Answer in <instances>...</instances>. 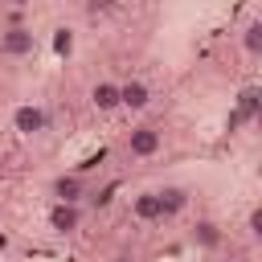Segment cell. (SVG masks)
Instances as JSON below:
<instances>
[{
    "label": "cell",
    "mask_w": 262,
    "mask_h": 262,
    "mask_svg": "<svg viewBox=\"0 0 262 262\" xmlns=\"http://www.w3.org/2000/svg\"><path fill=\"white\" fill-rule=\"evenodd\" d=\"M160 147H164V131H160L156 123H139V127H131L127 139H123V151H127L131 160H147V156H156Z\"/></svg>",
    "instance_id": "6da1fadb"
},
{
    "label": "cell",
    "mask_w": 262,
    "mask_h": 262,
    "mask_svg": "<svg viewBox=\"0 0 262 262\" xmlns=\"http://www.w3.org/2000/svg\"><path fill=\"white\" fill-rule=\"evenodd\" d=\"M0 53L4 57H33L37 53V33L33 25H0Z\"/></svg>",
    "instance_id": "7a4b0ae2"
},
{
    "label": "cell",
    "mask_w": 262,
    "mask_h": 262,
    "mask_svg": "<svg viewBox=\"0 0 262 262\" xmlns=\"http://www.w3.org/2000/svg\"><path fill=\"white\" fill-rule=\"evenodd\" d=\"M49 192H53L57 205H82V201L90 196V180H86L82 172H61V176H53Z\"/></svg>",
    "instance_id": "3957f363"
},
{
    "label": "cell",
    "mask_w": 262,
    "mask_h": 262,
    "mask_svg": "<svg viewBox=\"0 0 262 262\" xmlns=\"http://www.w3.org/2000/svg\"><path fill=\"white\" fill-rule=\"evenodd\" d=\"M12 131H20V135H45V131H49V106H41V102H20V106L12 111Z\"/></svg>",
    "instance_id": "277c9868"
},
{
    "label": "cell",
    "mask_w": 262,
    "mask_h": 262,
    "mask_svg": "<svg viewBox=\"0 0 262 262\" xmlns=\"http://www.w3.org/2000/svg\"><path fill=\"white\" fill-rule=\"evenodd\" d=\"M151 192H156L160 217H180V213L188 209V201H192V188H188V184H160V188H151Z\"/></svg>",
    "instance_id": "5b68a950"
},
{
    "label": "cell",
    "mask_w": 262,
    "mask_h": 262,
    "mask_svg": "<svg viewBox=\"0 0 262 262\" xmlns=\"http://www.w3.org/2000/svg\"><path fill=\"white\" fill-rule=\"evenodd\" d=\"M82 205H49V213H45V221H49V229L53 233H61V237H70V233H78L82 229Z\"/></svg>",
    "instance_id": "8992f818"
},
{
    "label": "cell",
    "mask_w": 262,
    "mask_h": 262,
    "mask_svg": "<svg viewBox=\"0 0 262 262\" xmlns=\"http://www.w3.org/2000/svg\"><path fill=\"white\" fill-rule=\"evenodd\" d=\"M188 242L196 246V250H221V242H225V229H221V221H213V217H196V225L188 229Z\"/></svg>",
    "instance_id": "52a82bcc"
},
{
    "label": "cell",
    "mask_w": 262,
    "mask_h": 262,
    "mask_svg": "<svg viewBox=\"0 0 262 262\" xmlns=\"http://www.w3.org/2000/svg\"><path fill=\"white\" fill-rule=\"evenodd\" d=\"M151 102V86L143 82V78H127V82H119V106H127V111H143Z\"/></svg>",
    "instance_id": "ba28073f"
},
{
    "label": "cell",
    "mask_w": 262,
    "mask_h": 262,
    "mask_svg": "<svg viewBox=\"0 0 262 262\" xmlns=\"http://www.w3.org/2000/svg\"><path fill=\"white\" fill-rule=\"evenodd\" d=\"M90 106L98 111V115H111V111H119V82H94L90 86Z\"/></svg>",
    "instance_id": "9c48e42d"
},
{
    "label": "cell",
    "mask_w": 262,
    "mask_h": 262,
    "mask_svg": "<svg viewBox=\"0 0 262 262\" xmlns=\"http://www.w3.org/2000/svg\"><path fill=\"white\" fill-rule=\"evenodd\" d=\"M131 217H135V221H164L151 188H143V192H135V196H131Z\"/></svg>",
    "instance_id": "30bf717a"
},
{
    "label": "cell",
    "mask_w": 262,
    "mask_h": 262,
    "mask_svg": "<svg viewBox=\"0 0 262 262\" xmlns=\"http://www.w3.org/2000/svg\"><path fill=\"white\" fill-rule=\"evenodd\" d=\"M242 49H246L250 57H262V16L242 29Z\"/></svg>",
    "instance_id": "8fae6325"
},
{
    "label": "cell",
    "mask_w": 262,
    "mask_h": 262,
    "mask_svg": "<svg viewBox=\"0 0 262 262\" xmlns=\"http://www.w3.org/2000/svg\"><path fill=\"white\" fill-rule=\"evenodd\" d=\"M53 49H57V53H70V49H74V29H57Z\"/></svg>",
    "instance_id": "7c38bea8"
},
{
    "label": "cell",
    "mask_w": 262,
    "mask_h": 262,
    "mask_svg": "<svg viewBox=\"0 0 262 262\" xmlns=\"http://www.w3.org/2000/svg\"><path fill=\"white\" fill-rule=\"evenodd\" d=\"M246 229H250V237H262V209H250V217H246Z\"/></svg>",
    "instance_id": "4fadbf2b"
},
{
    "label": "cell",
    "mask_w": 262,
    "mask_h": 262,
    "mask_svg": "<svg viewBox=\"0 0 262 262\" xmlns=\"http://www.w3.org/2000/svg\"><path fill=\"white\" fill-rule=\"evenodd\" d=\"M82 12H86V16H106V12H111V4H102V0H90V4H82Z\"/></svg>",
    "instance_id": "5bb4252c"
},
{
    "label": "cell",
    "mask_w": 262,
    "mask_h": 262,
    "mask_svg": "<svg viewBox=\"0 0 262 262\" xmlns=\"http://www.w3.org/2000/svg\"><path fill=\"white\" fill-rule=\"evenodd\" d=\"M111 262H139V258H135V254H115Z\"/></svg>",
    "instance_id": "9a60e30c"
},
{
    "label": "cell",
    "mask_w": 262,
    "mask_h": 262,
    "mask_svg": "<svg viewBox=\"0 0 262 262\" xmlns=\"http://www.w3.org/2000/svg\"><path fill=\"white\" fill-rule=\"evenodd\" d=\"M4 250H8V233H0V254H4Z\"/></svg>",
    "instance_id": "2e32d148"
},
{
    "label": "cell",
    "mask_w": 262,
    "mask_h": 262,
    "mask_svg": "<svg viewBox=\"0 0 262 262\" xmlns=\"http://www.w3.org/2000/svg\"><path fill=\"white\" fill-rule=\"evenodd\" d=\"M229 262H242V258H229Z\"/></svg>",
    "instance_id": "e0dca14e"
}]
</instances>
